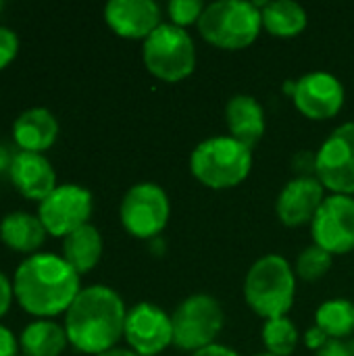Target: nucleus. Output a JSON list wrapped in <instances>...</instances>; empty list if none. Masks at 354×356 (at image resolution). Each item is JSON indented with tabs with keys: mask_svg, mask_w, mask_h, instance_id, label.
Returning <instances> with one entry per match:
<instances>
[{
	"mask_svg": "<svg viewBox=\"0 0 354 356\" xmlns=\"http://www.w3.org/2000/svg\"><path fill=\"white\" fill-rule=\"evenodd\" d=\"M332 263H334V257L330 252H325L323 248L313 244V246H307L298 254L296 265H294V273L298 280L313 284V282L321 280L332 269Z\"/></svg>",
	"mask_w": 354,
	"mask_h": 356,
	"instance_id": "25",
	"label": "nucleus"
},
{
	"mask_svg": "<svg viewBox=\"0 0 354 356\" xmlns=\"http://www.w3.org/2000/svg\"><path fill=\"white\" fill-rule=\"evenodd\" d=\"M325 198V188L317 177H294L282 188L277 196V219L286 227H300L313 223Z\"/></svg>",
	"mask_w": 354,
	"mask_h": 356,
	"instance_id": "14",
	"label": "nucleus"
},
{
	"mask_svg": "<svg viewBox=\"0 0 354 356\" xmlns=\"http://www.w3.org/2000/svg\"><path fill=\"white\" fill-rule=\"evenodd\" d=\"M142 58L150 75L167 83H177L194 73L196 46L186 29L173 23H161L144 40Z\"/></svg>",
	"mask_w": 354,
	"mask_h": 356,
	"instance_id": "6",
	"label": "nucleus"
},
{
	"mask_svg": "<svg viewBox=\"0 0 354 356\" xmlns=\"http://www.w3.org/2000/svg\"><path fill=\"white\" fill-rule=\"evenodd\" d=\"M204 6L200 0H171L167 4V13L173 25L186 29L188 25H196L200 15L204 13Z\"/></svg>",
	"mask_w": 354,
	"mask_h": 356,
	"instance_id": "26",
	"label": "nucleus"
},
{
	"mask_svg": "<svg viewBox=\"0 0 354 356\" xmlns=\"http://www.w3.org/2000/svg\"><path fill=\"white\" fill-rule=\"evenodd\" d=\"M190 171L211 190H230L250 175L252 150L232 136H213L192 150Z\"/></svg>",
	"mask_w": 354,
	"mask_h": 356,
	"instance_id": "4",
	"label": "nucleus"
},
{
	"mask_svg": "<svg viewBox=\"0 0 354 356\" xmlns=\"http://www.w3.org/2000/svg\"><path fill=\"white\" fill-rule=\"evenodd\" d=\"M46 236L48 234L40 217H33L23 211L10 213L0 221V240L15 252H23L29 257L35 254L42 248Z\"/></svg>",
	"mask_w": 354,
	"mask_h": 356,
	"instance_id": "19",
	"label": "nucleus"
},
{
	"mask_svg": "<svg viewBox=\"0 0 354 356\" xmlns=\"http://www.w3.org/2000/svg\"><path fill=\"white\" fill-rule=\"evenodd\" d=\"M19 52V38L13 29L0 25V71L8 67Z\"/></svg>",
	"mask_w": 354,
	"mask_h": 356,
	"instance_id": "27",
	"label": "nucleus"
},
{
	"mask_svg": "<svg viewBox=\"0 0 354 356\" xmlns=\"http://www.w3.org/2000/svg\"><path fill=\"white\" fill-rule=\"evenodd\" d=\"M261 10L263 27L275 38H296L307 27V10L292 0L255 2Z\"/></svg>",
	"mask_w": 354,
	"mask_h": 356,
	"instance_id": "21",
	"label": "nucleus"
},
{
	"mask_svg": "<svg viewBox=\"0 0 354 356\" xmlns=\"http://www.w3.org/2000/svg\"><path fill=\"white\" fill-rule=\"evenodd\" d=\"M123 338L138 356H156L173 344L171 317L152 302H138L127 311Z\"/></svg>",
	"mask_w": 354,
	"mask_h": 356,
	"instance_id": "13",
	"label": "nucleus"
},
{
	"mask_svg": "<svg viewBox=\"0 0 354 356\" xmlns=\"http://www.w3.org/2000/svg\"><path fill=\"white\" fill-rule=\"evenodd\" d=\"M17 356H27V355H17Z\"/></svg>",
	"mask_w": 354,
	"mask_h": 356,
	"instance_id": "39",
	"label": "nucleus"
},
{
	"mask_svg": "<svg viewBox=\"0 0 354 356\" xmlns=\"http://www.w3.org/2000/svg\"><path fill=\"white\" fill-rule=\"evenodd\" d=\"M123 298L108 286L83 288L65 313L69 344L83 355H102L117 348L125 332Z\"/></svg>",
	"mask_w": 354,
	"mask_h": 356,
	"instance_id": "2",
	"label": "nucleus"
},
{
	"mask_svg": "<svg viewBox=\"0 0 354 356\" xmlns=\"http://www.w3.org/2000/svg\"><path fill=\"white\" fill-rule=\"evenodd\" d=\"M15 300V292H13V284L8 282V277L0 271V319L8 313L10 302Z\"/></svg>",
	"mask_w": 354,
	"mask_h": 356,
	"instance_id": "29",
	"label": "nucleus"
},
{
	"mask_svg": "<svg viewBox=\"0 0 354 356\" xmlns=\"http://www.w3.org/2000/svg\"><path fill=\"white\" fill-rule=\"evenodd\" d=\"M315 356H351L348 342L344 340H330L323 348H319Z\"/></svg>",
	"mask_w": 354,
	"mask_h": 356,
	"instance_id": "32",
	"label": "nucleus"
},
{
	"mask_svg": "<svg viewBox=\"0 0 354 356\" xmlns=\"http://www.w3.org/2000/svg\"><path fill=\"white\" fill-rule=\"evenodd\" d=\"M255 356H275V355H269V353H261V355H255Z\"/></svg>",
	"mask_w": 354,
	"mask_h": 356,
	"instance_id": "37",
	"label": "nucleus"
},
{
	"mask_svg": "<svg viewBox=\"0 0 354 356\" xmlns=\"http://www.w3.org/2000/svg\"><path fill=\"white\" fill-rule=\"evenodd\" d=\"M196 29L211 46L221 50H242L259 38L263 19L255 2L219 0L204 6Z\"/></svg>",
	"mask_w": 354,
	"mask_h": 356,
	"instance_id": "5",
	"label": "nucleus"
},
{
	"mask_svg": "<svg viewBox=\"0 0 354 356\" xmlns=\"http://www.w3.org/2000/svg\"><path fill=\"white\" fill-rule=\"evenodd\" d=\"M284 92L292 96L296 111L311 121H328L344 106V86L328 71H313L296 81H286Z\"/></svg>",
	"mask_w": 354,
	"mask_h": 356,
	"instance_id": "10",
	"label": "nucleus"
},
{
	"mask_svg": "<svg viewBox=\"0 0 354 356\" xmlns=\"http://www.w3.org/2000/svg\"><path fill=\"white\" fill-rule=\"evenodd\" d=\"M330 342V338H328V334L323 332V330H319L317 325H313L311 330H307V334H305V344H307V348H311V350H319V348H323L325 344Z\"/></svg>",
	"mask_w": 354,
	"mask_h": 356,
	"instance_id": "30",
	"label": "nucleus"
},
{
	"mask_svg": "<svg viewBox=\"0 0 354 356\" xmlns=\"http://www.w3.org/2000/svg\"><path fill=\"white\" fill-rule=\"evenodd\" d=\"M292 169L296 177H315L317 173V152L303 150L292 159Z\"/></svg>",
	"mask_w": 354,
	"mask_h": 356,
	"instance_id": "28",
	"label": "nucleus"
},
{
	"mask_svg": "<svg viewBox=\"0 0 354 356\" xmlns=\"http://www.w3.org/2000/svg\"><path fill=\"white\" fill-rule=\"evenodd\" d=\"M332 194H354V121L336 127L317 150V173Z\"/></svg>",
	"mask_w": 354,
	"mask_h": 356,
	"instance_id": "11",
	"label": "nucleus"
},
{
	"mask_svg": "<svg viewBox=\"0 0 354 356\" xmlns=\"http://www.w3.org/2000/svg\"><path fill=\"white\" fill-rule=\"evenodd\" d=\"M2 8H4V4H2V2H0V13H2Z\"/></svg>",
	"mask_w": 354,
	"mask_h": 356,
	"instance_id": "38",
	"label": "nucleus"
},
{
	"mask_svg": "<svg viewBox=\"0 0 354 356\" xmlns=\"http://www.w3.org/2000/svg\"><path fill=\"white\" fill-rule=\"evenodd\" d=\"M348 350H351V356H354V338L348 342Z\"/></svg>",
	"mask_w": 354,
	"mask_h": 356,
	"instance_id": "36",
	"label": "nucleus"
},
{
	"mask_svg": "<svg viewBox=\"0 0 354 356\" xmlns=\"http://www.w3.org/2000/svg\"><path fill=\"white\" fill-rule=\"evenodd\" d=\"M13 159H15V154L10 152V148H8L6 144H2V142H0V175L10 171Z\"/></svg>",
	"mask_w": 354,
	"mask_h": 356,
	"instance_id": "34",
	"label": "nucleus"
},
{
	"mask_svg": "<svg viewBox=\"0 0 354 356\" xmlns=\"http://www.w3.org/2000/svg\"><path fill=\"white\" fill-rule=\"evenodd\" d=\"M15 144L23 152L42 154L58 138V121L48 108H27L13 123Z\"/></svg>",
	"mask_w": 354,
	"mask_h": 356,
	"instance_id": "18",
	"label": "nucleus"
},
{
	"mask_svg": "<svg viewBox=\"0 0 354 356\" xmlns=\"http://www.w3.org/2000/svg\"><path fill=\"white\" fill-rule=\"evenodd\" d=\"M161 19V6L152 0H111L104 6L106 25L125 40H146Z\"/></svg>",
	"mask_w": 354,
	"mask_h": 356,
	"instance_id": "15",
	"label": "nucleus"
},
{
	"mask_svg": "<svg viewBox=\"0 0 354 356\" xmlns=\"http://www.w3.org/2000/svg\"><path fill=\"white\" fill-rule=\"evenodd\" d=\"M15 300L33 317H54L67 313L81 292L79 273L63 259L50 252L27 257L13 277Z\"/></svg>",
	"mask_w": 354,
	"mask_h": 356,
	"instance_id": "1",
	"label": "nucleus"
},
{
	"mask_svg": "<svg viewBox=\"0 0 354 356\" xmlns=\"http://www.w3.org/2000/svg\"><path fill=\"white\" fill-rule=\"evenodd\" d=\"M17 338L13 336L10 330L0 325V356H17Z\"/></svg>",
	"mask_w": 354,
	"mask_h": 356,
	"instance_id": "31",
	"label": "nucleus"
},
{
	"mask_svg": "<svg viewBox=\"0 0 354 356\" xmlns=\"http://www.w3.org/2000/svg\"><path fill=\"white\" fill-rule=\"evenodd\" d=\"M8 175L17 192L29 200L42 202L56 188V173L44 154L23 150L15 152Z\"/></svg>",
	"mask_w": 354,
	"mask_h": 356,
	"instance_id": "16",
	"label": "nucleus"
},
{
	"mask_svg": "<svg viewBox=\"0 0 354 356\" xmlns=\"http://www.w3.org/2000/svg\"><path fill=\"white\" fill-rule=\"evenodd\" d=\"M313 244L332 257L354 250V198L332 194L319 207L311 223Z\"/></svg>",
	"mask_w": 354,
	"mask_h": 356,
	"instance_id": "12",
	"label": "nucleus"
},
{
	"mask_svg": "<svg viewBox=\"0 0 354 356\" xmlns=\"http://www.w3.org/2000/svg\"><path fill=\"white\" fill-rule=\"evenodd\" d=\"M67 332L50 319L31 321L19 338V346L27 356H61L67 348Z\"/></svg>",
	"mask_w": 354,
	"mask_h": 356,
	"instance_id": "22",
	"label": "nucleus"
},
{
	"mask_svg": "<svg viewBox=\"0 0 354 356\" xmlns=\"http://www.w3.org/2000/svg\"><path fill=\"white\" fill-rule=\"evenodd\" d=\"M190 356H240L236 350H232L230 346H223V344H211L198 353H192Z\"/></svg>",
	"mask_w": 354,
	"mask_h": 356,
	"instance_id": "33",
	"label": "nucleus"
},
{
	"mask_svg": "<svg viewBox=\"0 0 354 356\" xmlns=\"http://www.w3.org/2000/svg\"><path fill=\"white\" fill-rule=\"evenodd\" d=\"M96 356H138L134 350H129V348H111V350H106V353H102V355H96Z\"/></svg>",
	"mask_w": 354,
	"mask_h": 356,
	"instance_id": "35",
	"label": "nucleus"
},
{
	"mask_svg": "<svg viewBox=\"0 0 354 356\" xmlns=\"http://www.w3.org/2000/svg\"><path fill=\"white\" fill-rule=\"evenodd\" d=\"M225 323L223 309L217 298L209 294H192L177 305L171 315L173 346L184 353H198L211 344H217Z\"/></svg>",
	"mask_w": 354,
	"mask_h": 356,
	"instance_id": "7",
	"label": "nucleus"
},
{
	"mask_svg": "<svg viewBox=\"0 0 354 356\" xmlns=\"http://www.w3.org/2000/svg\"><path fill=\"white\" fill-rule=\"evenodd\" d=\"M225 123L234 140L242 142L250 150L261 142L265 134V111L250 94H236L225 104Z\"/></svg>",
	"mask_w": 354,
	"mask_h": 356,
	"instance_id": "17",
	"label": "nucleus"
},
{
	"mask_svg": "<svg viewBox=\"0 0 354 356\" xmlns=\"http://www.w3.org/2000/svg\"><path fill=\"white\" fill-rule=\"evenodd\" d=\"M261 336H263L265 353L275 356L294 355V350L300 342L298 330L288 317H277V319L265 321Z\"/></svg>",
	"mask_w": 354,
	"mask_h": 356,
	"instance_id": "24",
	"label": "nucleus"
},
{
	"mask_svg": "<svg viewBox=\"0 0 354 356\" xmlns=\"http://www.w3.org/2000/svg\"><path fill=\"white\" fill-rule=\"evenodd\" d=\"M63 259L79 273H90L102 259V236L94 225H83L63 240Z\"/></svg>",
	"mask_w": 354,
	"mask_h": 356,
	"instance_id": "20",
	"label": "nucleus"
},
{
	"mask_svg": "<svg viewBox=\"0 0 354 356\" xmlns=\"http://www.w3.org/2000/svg\"><path fill=\"white\" fill-rule=\"evenodd\" d=\"M94 211L92 192L77 184H61L38 207V217L48 236L67 238L75 229L88 225Z\"/></svg>",
	"mask_w": 354,
	"mask_h": 356,
	"instance_id": "9",
	"label": "nucleus"
},
{
	"mask_svg": "<svg viewBox=\"0 0 354 356\" xmlns=\"http://www.w3.org/2000/svg\"><path fill=\"white\" fill-rule=\"evenodd\" d=\"M315 325L330 340H346L354 334V302L346 298L325 300L315 313Z\"/></svg>",
	"mask_w": 354,
	"mask_h": 356,
	"instance_id": "23",
	"label": "nucleus"
},
{
	"mask_svg": "<svg viewBox=\"0 0 354 356\" xmlns=\"http://www.w3.org/2000/svg\"><path fill=\"white\" fill-rule=\"evenodd\" d=\"M121 225L138 240H156L171 217V202L167 192L152 181L131 186L119 207Z\"/></svg>",
	"mask_w": 354,
	"mask_h": 356,
	"instance_id": "8",
	"label": "nucleus"
},
{
	"mask_svg": "<svg viewBox=\"0 0 354 356\" xmlns=\"http://www.w3.org/2000/svg\"><path fill=\"white\" fill-rule=\"evenodd\" d=\"M294 267L280 254H265L244 277V300L265 321L286 317L296 296Z\"/></svg>",
	"mask_w": 354,
	"mask_h": 356,
	"instance_id": "3",
	"label": "nucleus"
}]
</instances>
